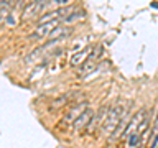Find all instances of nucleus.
<instances>
[{
	"label": "nucleus",
	"mask_w": 158,
	"mask_h": 148,
	"mask_svg": "<svg viewBox=\"0 0 158 148\" xmlns=\"http://www.w3.org/2000/svg\"><path fill=\"white\" fill-rule=\"evenodd\" d=\"M122 117H123V107L122 106H119V104L110 106L109 109H107V112H105L104 120H102V125H101L102 133H104L105 137L114 135V132L117 130V127H119Z\"/></svg>",
	"instance_id": "nucleus-1"
},
{
	"label": "nucleus",
	"mask_w": 158,
	"mask_h": 148,
	"mask_svg": "<svg viewBox=\"0 0 158 148\" xmlns=\"http://www.w3.org/2000/svg\"><path fill=\"white\" fill-rule=\"evenodd\" d=\"M147 117H148V112H147L145 109H140L134 117H132V122H130L129 125L125 127V130L122 132V135H123V137H129V135H132V133H135V132H138L140 125L143 123V119H147Z\"/></svg>",
	"instance_id": "nucleus-2"
},
{
	"label": "nucleus",
	"mask_w": 158,
	"mask_h": 148,
	"mask_svg": "<svg viewBox=\"0 0 158 148\" xmlns=\"http://www.w3.org/2000/svg\"><path fill=\"white\" fill-rule=\"evenodd\" d=\"M92 119H94V110H91L87 107V109L84 110V112L81 114V115L76 119V122L73 123V130L74 132H82V130H87V127L91 125V122H92Z\"/></svg>",
	"instance_id": "nucleus-3"
},
{
	"label": "nucleus",
	"mask_w": 158,
	"mask_h": 148,
	"mask_svg": "<svg viewBox=\"0 0 158 148\" xmlns=\"http://www.w3.org/2000/svg\"><path fill=\"white\" fill-rule=\"evenodd\" d=\"M58 23H60V18H54V20H49V21L41 23L38 28L35 30V33L32 35V38L33 40H38V38L41 40V38H45V36H49V33L58 26Z\"/></svg>",
	"instance_id": "nucleus-4"
},
{
	"label": "nucleus",
	"mask_w": 158,
	"mask_h": 148,
	"mask_svg": "<svg viewBox=\"0 0 158 148\" xmlns=\"http://www.w3.org/2000/svg\"><path fill=\"white\" fill-rule=\"evenodd\" d=\"M87 109V102H82V104H77V106H74V107H71L69 109V112L64 115V119H63V122L61 123H66V125H73L74 122H76V119L79 115H81L84 110Z\"/></svg>",
	"instance_id": "nucleus-5"
},
{
	"label": "nucleus",
	"mask_w": 158,
	"mask_h": 148,
	"mask_svg": "<svg viewBox=\"0 0 158 148\" xmlns=\"http://www.w3.org/2000/svg\"><path fill=\"white\" fill-rule=\"evenodd\" d=\"M68 33H69V30H68V28H63V26H56V28H54L51 33H49V38H51V40H60V36L68 35Z\"/></svg>",
	"instance_id": "nucleus-6"
},
{
	"label": "nucleus",
	"mask_w": 158,
	"mask_h": 148,
	"mask_svg": "<svg viewBox=\"0 0 158 148\" xmlns=\"http://www.w3.org/2000/svg\"><path fill=\"white\" fill-rule=\"evenodd\" d=\"M87 53H89V48H87V49H84V51H81V53L74 54V56H73V59H71V63H73L74 66H76V64H79L82 59H84V58H87V56H89Z\"/></svg>",
	"instance_id": "nucleus-7"
},
{
	"label": "nucleus",
	"mask_w": 158,
	"mask_h": 148,
	"mask_svg": "<svg viewBox=\"0 0 158 148\" xmlns=\"http://www.w3.org/2000/svg\"><path fill=\"white\" fill-rule=\"evenodd\" d=\"M138 141H140V133H138V132L129 135V145H130V147H137Z\"/></svg>",
	"instance_id": "nucleus-8"
},
{
	"label": "nucleus",
	"mask_w": 158,
	"mask_h": 148,
	"mask_svg": "<svg viewBox=\"0 0 158 148\" xmlns=\"http://www.w3.org/2000/svg\"><path fill=\"white\" fill-rule=\"evenodd\" d=\"M82 17H84V12H76V13H71L69 17L63 18V21H66V23H71V21L77 20V18H82Z\"/></svg>",
	"instance_id": "nucleus-9"
},
{
	"label": "nucleus",
	"mask_w": 158,
	"mask_h": 148,
	"mask_svg": "<svg viewBox=\"0 0 158 148\" xmlns=\"http://www.w3.org/2000/svg\"><path fill=\"white\" fill-rule=\"evenodd\" d=\"M0 4H2V12H4V15H5L7 8L10 7V5H13V0H0Z\"/></svg>",
	"instance_id": "nucleus-10"
},
{
	"label": "nucleus",
	"mask_w": 158,
	"mask_h": 148,
	"mask_svg": "<svg viewBox=\"0 0 158 148\" xmlns=\"http://www.w3.org/2000/svg\"><path fill=\"white\" fill-rule=\"evenodd\" d=\"M33 0H17V4H15V7L17 8H25L26 5H30Z\"/></svg>",
	"instance_id": "nucleus-11"
},
{
	"label": "nucleus",
	"mask_w": 158,
	"mask_h": 148,
	"mask_svg": "<svg viewBox=\"0 0 158 148\" xmlns=\"http://www.w3.org/2000/svg\"><path fill=\"white\" fill-rule=\"evenodd\" d=\"M8 23H10V25H15V20H13V18L10 17V18H8Z\"/></svg>",
	"instance_id": "nucleus-12"
}]
</instances>
